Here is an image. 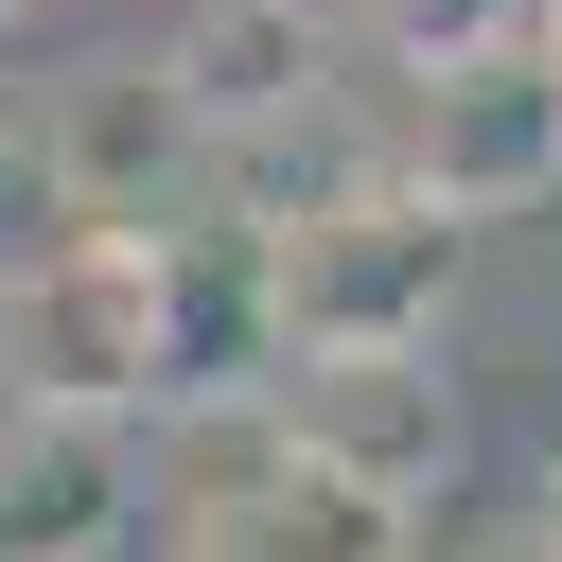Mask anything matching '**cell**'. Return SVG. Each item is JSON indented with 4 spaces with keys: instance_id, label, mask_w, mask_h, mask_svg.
<instances>
[{
    "instance_id": "1",
    "label": "cell",
    "mask_w": 562,
    "mask_h": 562,
    "mask_svg": "<svg viewBox=\"0 0 562 562\" xmlns=\"http://www.w3.org/2000/svg\"><path fill=\"white\" fill-rule=\"evenodd\" d=\"M0 386L70 422H158L176 386V228H70L0 281Z\"/></svg>"
},
{
    "instance_id": "2",
    "label": "cell",
    "mask_w": 562,
    "mask_h": 562,
    "mask_svg": "<svg viewBox=\"0 0 562 562\" xmlns=\"http://www.w3.org/2000/svg\"><path fill=\"white\" fill-rule=\"evenodd\" d=\"M457 211L439 193H404V176H369V193H334V211H299L281 246H263V299H281V351H422L439 316H457Z\"/></svg>"
},
{
    "instance_id": "3",
    "label": "cell",
    "mask_w": 562,
    "mask_h": 562,
    "mask_svg": "<svg viewBox=\"0 0 562 562\" xmlns=\"http://www.w3.org/2000/svg\"><path fill=\"white\" fill-rule=\"evenodd\" d=\"M263 422H281L316 474L386 492V509L457 492V457H474V404H457V351H439V334H422V351H281Z\"/></svg>"
},
{
    "instance_id": "4",
    "label": "cell",
    "mask_w": 562,
    "mask_h": 562,
    "mask_svg": "<svg viewBox=\"0 0 562 562\" xmlns=\"http://www.w3.org/2000/svg\"><path fill=\"white\" fill-rule=\"evenodd\" d=\"M35 176L70 228H193L176 193H211V123L176 88V53H105L35 105Z\"/></svg>"
},
{
    "instance_id": "5",
    "label": "cell",
    "mask_w": 562,
    "mask_h": 562,
    "mask_svg": "<svg viewBox=\"0 0 562 562\" xmlns=\"http://www.w3.org/2000/svg\"><path fill=\"white\" fill-rule=\"evenodd\" d=\"M386 158H404V193H439L457 228H509V211H544V193H562V18H544L527 53H474V70L404 88Z\"/></svg>"
},
{
    "instance_id": "6",
    "label": "cell",
    "mask_w": 562,
    "mask_h": 562,
    "mask_svg": "<svg viewBox=\"0 0 562 562\" xmlns=\"http://www.w3.org/2000/svg\"><path fill=\"white\" fill-rule=\"evenodd\" d=\"M140 527V422L18 404L0 422V562H123Z\"/></svg>"
},
{
    "instance_id": "7",
    "label": "cell",
    "mask_w": 562,
    "mask_h": 562,
    "mask_svg": "<svg viewBox=\"0 0 562 562\" xmlns=\"http://www.w3.org/2000/svg\"><path fill=\"white\" fill-rule=\"evenodd\" d=\"M176 88H193V123H211V158H228V140L334 105V35H316V0H193V18H176Z\"/></svg>"
},
{
    "instance_id": "8",
    "label": "cell",
    "mask_w": 562,
    "mask_h": 562,
    "mask_svg": "<svg viewBox=\"0 0 562 562\" xmlns=\"http://www.w3.org/2000/svg\"><path fill=\"white\" fill-rule=\"evenodd\" d=\"M176 562H422V509H386V492H351V474H316V457L281 439V474H263L228 527H193Z\"/></svg>"
},
{
    "instance_id": "9",
    "label": "cell",
    "mask_w": 562,
    "mask_h": 562,
    "mask_svg": "<svg viewBox=\"0 0 562 562\" xmlns=\"http://www.w3.org/2000/svg\"><path fill=\"white\" fill-rule=\"evenodd\" d=\"M562 0H351V35L386 53V88H439V70H474V53H527Z\"/></svg>"
},
{
    "instance_id": "10",
    "label": "cell",
    "mask_w": 562,
    "mask_h": 562,
    "mask_svg": "<svg viewBox=\"0 0 562 562\" xmlns=\"http://www.w3.org/2000/svg\"><path fill=\"white\" fill-rule=\"evenodd\" d=\"M422 562H562V474H527L509 509H474L457 544H422Z\"/></svg>"
},
{
    "instance_id": "11",
    "label": "cell",
    "mask_w": 562,
    "mask_h": 562,
    "mask_svg": "<svg viewBox=\"0 0 562 562\" xmlns=\"http://www.w3.org/2000/svg\"><path fill=\"white\" fill-rule=\"evenodd\" d=\"M0 176H18V88H0Z\"/></svg>"
},
{
    "instance_id": "12",
    "label": "cell",
    "mask_w": 562,
    "mask_h": 562,
    "mask_svg": "<svg viewBox=\"0 0 562 562\" xmlns=\"http://www.w3.org/2000/svg\"><path fill=\"white\" fill-rule=\"evenodd\" d=\"M18 18H35V0H0V35H18Z\"/></svg>"
}]
</instances>
